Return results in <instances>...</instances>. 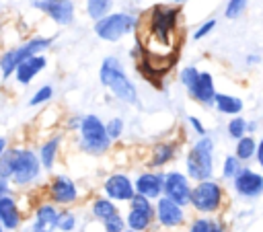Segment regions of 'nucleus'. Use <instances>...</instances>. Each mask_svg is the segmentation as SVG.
Instances as JSON below:
<instances>
[{"label": "nucleus", "mask_w": 263, "mask_h": 232, "mask_svg": "<svg viewBox=\"0 0 263 232\" xmlns=\"http://www.w3.org/2000/svg\"><path fill=\"white\" fill-rule=\"evenodd\" d=\"M0 222L8 232H16L23 224V211L18 207V201L14 199V193L0 195Z\"/></svg>", "instance_id": "f3484780"}, {"label": "nucleus", "mask_w": 263, "mask_h": 232, "mask_svg": "<svg viewBox=\"0 0 263 232\" xmlns=\"http://www.w3.org/2000/svg\"><path fill=\"white\" fill-rule=\"evenodd\" d=\"M60 211L55 203L51 201H41L35 211H33V220L27 232H53L58 228V220H60Z\"/></svg>", "instance_id": "2eb2a0df"}, {"label": "nucleus", "mask_w": 263, "mask_h": 232, "mask_svg": "<svg viewBox=\"0 0 263 232\" xmlns=\"http://www.w3.org/2000/svg\"><path fill=\"white\" fill-rule=\"evenodd\" d=\"M78 224V218L72 209H62L60 211V220H58V230L60 232H72Z\"/></svg>", "instance_id": "2f4dec72"}, {"label": "nucleus", "mask_w": 263, "mask_h": 232, "mask_svg": "<svg viewBox=\"0 0 263 232\" xmlns=\"http://www.w3.org/2000/svg\"><path fill=\"white\" fill-rule=\"evenodd\" d=\"M76 144L78 150L88 156H103L111 150L113 140L107 133L105 121L97 113L80 115V125L76 129Z\"/></svg>", "instance_id": "7ed1b4c3"}, {"label": "nucleus", "mask_w": 263, "mask_h": 232, "mask_svg": "<svg viewBox=\"0 0 263 232\" xmlns=\"http://www.w3.org/2000/svg\"><path fill=\"white\" fill-rule=\"evenodd\" d=\"M0 232H8V230H6L4 226H2V222H0Z\"/></svg>", "instance_id": "a18cd8bd"}, {"label": "nucleus", "mask_w": 263, "mask_h": 232, "mask_svg": "<svg viewBox=\"0 0 263 232\" xmlns=\"http://www.w3.org/2000/svg\"><path fill=\"white\" fill-rule=\"evenodd\" d=\"M113 2L115 0H86V14L88 18L95 23L103 16H107L109 12H113Z\"/></svg>", "instance_id": "a878e982"}, {"label": "nucleus", "mask_w": 263, "mask_h": 232, "mask_svg": "<svg viewBox=\"0 0 263 232\" xmlns=\"http://www.w3.org/2000/svg\"><path fill=\"white\" fill-rule=\"evenodd\" d=\"M47 64H49V60H47L45 53L33 55V57L25 60V62L16 68V72H14L12 78H14V82H16L18 86H29V84L47 68Z\"/></svg>", "instance_id": "a211bd4d"}, {"label": "nucleus", "mask_w": 263, "mask_h": 232, "mask_svg": "<svg viewBox=\"0 0 263 232\" xmlns=\"http://www.w3.org/2000/svg\"><path fill=\"white\" fill-rule=\"evenodd\" d=\"M125 232H138V230H129V228H127V230H125Z\"/></svg>", "instance_id": "49530a36"}, {"label": "nucleus", "mask_w": 263, "mask_h": 232, "mask_svg": "<svg viewBox=\"0 0 263 232\" xmlns=\"http://www.w3.org/2000/svg\"><path fill=\"white\" fill-rule=\"evenodd\" d=\"M216 82H214V76L208 72V70H201L199 74V80L195 84V88L189 92V96L203 105V107H214V101H216Z\"/></svg>", "instance_id": "6ab92c4d"}, {"label": "nucleus", "mask_w": 263, "mask_h": 232, "mask_svg": "<svg viewBox=\"0 0 263 232\" xmlns=\"http://www.w3.org/2000/svg\"><path fill=\"white\" fill-rule=\"evenodd\" d=\"M189 232H224V224H222L218 218L199 216V218L191 220Z\"/></svg>", "instance_id": "bb28decb"}, {"label": "nucleus", "mask_w": 263, "mask_h": 232, "mask_svg": "<svg viewBox=\"0 0 263 232\" xmlns=\"http://www.w3.org/2000/svg\"><path fill=\"white\" fill-rule=\"evenodd\" d=\"M179 152V144L177 142H158L152 146L150 150V158H148V168L150 170H158L162 166H166L168 162H173L177 158Z\"/></svg>", "instance_id": "aec40b11"}, {"label": "nucleus", "mask_w": 263, "mask_h": 232, "mask_svg": "<svg viewBox=\"0 0 263 232\" xmlns=\"http://www.w3.org/2000/svg\"><path fill=\"white\" fill-rule=\"evenodd\" d=\"M45 16L58 27H70L76 21V4L74 0H55L45 12Z\"/></svg>", "instance_id": "412c9836"}, {"label": "nucleus", "mask_w": 263, "mask_h": 232, "mask_svg": "<svg viewBox=\"0 0 263 232\" xmlns=\"http://www.w3.org/2000/svg\"><path fill=\"white\" fill-rule=\"evenodd\" d=\"M185 175L199 183L214 175V140L210 136L197 138L185 156Z\"/></svg>", "instance_id": "423d86ee"}, {"label": "nucleus", "mask_w": 263, "mask_h": 232, "mask_svg": "<svg viewBox=\"0 0 263 232\" xmlns=\"http://www.w3.org/2000/svg\"><path fill=\"white\" fill-rule=\"evenodd\" d=\"M12 154H14V164H12V187L14 189H27V187H33L35 183L41 181V175H43V164L39 160V154L37 150H31V148H12Z\"/></svg>", "instance_id": "0eeeda50"}, {"label": "nucleus", "mask_w": 263, "mask_h": 232, "mask_svg": "<svg viewBox=\"0 0 263 232\" xmlns=\"http://www.w3.org/2000/svg\"><path fill=\"white\" fill-rule=\"evenodd\" d=\"M103 195L115 203H129L136 197L134 179L127 172H111L103 181Z\"/></svg>", "instance_id": "9b49d317"}, {"label": "nucleus", "mask_w": 263, "mask_h": 232, "mask_svg": "<svg viewBox=\"0 0 263 232\" xmlns=\"http://www.w3.org/2000/svg\"><path fill=\"white\" fill-rule=\"evenodd\" d=\"M136 195H142L150 201H156L164 195V172L160 170H142L134 179Z\"/></svg>", "instance_id": "ddd939ff"}, {"label": "nucleus", "mask_w": 263, "mask_h": 232, "mask_svg": "<svg viewBox=\"0 0 263 232\" xmlns=\"http://www.w3.org/2000/svg\"><path fill=\"white\" fill-rule=\"evenodd\" d=\"M78 197H80L78 185L70 175L60 172L51 177L49 187H47V201L55 203L58 207H70L78 201Z\"/></svg>", "instance_id": "1a4fd4ad"}, {"label": "nucleus", "mask_w": 263, "mask_h": 232, "mask_svg": "<svg viewBox=\"0 0 263 232\" xmlns=\"http://www.w3.org/2000/svg\"><path fill=\"white\" fill-rule=\"evenodd\" d=\"M99 82L103 88H107L117 101L125 105H138L140 92L136 82L125 72V66L119 55H105L99 68Z\"/></svg>", "instance_id": "f03ea898"}, {"label": "nucleus", "mask_w": 263, "mask_h": 232, "mask_svg": "<svg viewBox=\"0 0 263 232\" xmlns=\"http://www.w3.org/2000/svg\"><path fill=\"white\" fill-rule=\"evenodd\" d=\"M156 222V207L150 199L136 195L129 203H127V214H125V224L129 230H138V232H146L152 224Z\"/></svg>", "instance_id": "9d476101"}, {"label": "nucleus", "mask_w": 263, "mask_h": 232, "mask_svg": "<svg viewBox=\"0 0 263 232\" xmlns=\"http://www.w3.org/2000/svg\"><path fill=\"white\" fill-rule=\"evenodd\" d=\"M240 170H242V162H240L234 154H228V156L224 158V162H222V177H224L226 181H234Z\"/></svg>", "instance_id": "7c9ffc66"}, {"label": "nucleus", "mask_w": 263, "mask_h": 232, "mask_svg": "<svg viewBox=\"0 0 263 232\" xmlns=\"http://www.w3.org/2000/svg\"><path fill=\"white\" fill-rule=\"evenodd\" d=\"M232 187L242 199H255L263 193V175L249 166H242V170L232 181Z\"/></svg>", "instance_id": "4468645a"}, {"label": "nucleus", "mask_w": 263, "mask_h": 232, "mask_svg": "<svg viewBox=\"0 0 263 232\" xmlns=\"http://www.w3.org/2000/svg\"><path fill=\"white\" fill-rule=\"evenodd\" d=\"M140 25H146V41H138L142 51L152 57H168L175 60L179 49V27H181V10L171 4H156L140 16Z\"/></svg>", "instance_id": "f257e3e1"}, {"label": "nucleus", "mask_w": 263, "mask_h": 232, "mask_svg": "<svg viewBox=\"0 0 263 232\" xmlns=\"http://www.w3.org/2000/svg\"><path fill=\"white\" fill-rule=\"evenodd\" d=\"M257 154V140L253 136H245L240 140H236V146H234V156L240 160V162H249L253 160Z\"/></svg>", "instance_id": "393cba45"}, {"label": "nucleus", "mask_w": 263, "mask_h": 232, "mask_svg": "<svg viewBox=\"0 0 263 232\" xmlns=\"http://www.w3.org/2000/svg\"><path fill=\"white\" fill-rule=\"evenodd\" d=\"M257 64H261V55H259V53L251 51V53L245 55V66H247V68H253V66H257Z\"/></svg>", "instance_id": "ea45409f"}, {"label": "nucleus", "mask_w": 263, "mask_h": 232, "mask_svg": "<svg viewBox=\"0 0 263 232\" xmlns=\"http://www.w3.org/2000/svg\"><path fill=\"white\" fill-rule=\"evenodd\" d=\"M154 207H156V222L162 228H179L181 224H185V207L175 203L173 199L162 195L160 199H156Z\"/></svg>", "instance_id": "dca6fc26"}, {"label": "nucleus", "mask_w": 263, "mask_h": 232, "mask_svg": "<svg viewBox=\"0 0 263 232\" xmlns=\"http://www.w3.org/2000/svg\"><path fill=\"white\" fill-rule=\"evenodd\" d=\"M191 179L181 172V170H168L164 172V197L173 199L179 205H189L191 203V191L193 185L189 183Z\"/></svg>", "instance_id": "f8f14e48"}, {"label": "nucleus", "mask_w": 263, "mask_h": 232, "mask_svg": "<svg viewBox=\"0 0 263 232\" xmlns=\"http://www.w3.org/2000/svg\"><path fill=\"white\" fill-rule=\"evenodd\" d=\"M214 107L218 113L222 115H230V117H236L242 113V99L240 96H234V94H228V92H218L216 94V101H214Z\"/></svg>", "instance_id": "b1692460"}, {"label": "nucleus", "mask_w": 263, "mask_h": 232, "mask_svg": "<svg viewBox=\"0 0 263 232\" xmlns=\"http://www.w3.org/2000/svg\"><path fill=\"white\" fill-rule=\"evenodd\" d=\"M62 142H64V136L62 133H53V136H49L47 140L41 142L37 154H39V160H41L45 172H51L53 170L55 160H58V154H60V148H62Z\"/></svg>", "instance_id": "4be33fe9"}, {"label": "nucleus", "mask_w": 263, "mask_h": 232, "mask_svg": "<svg viewBox=\"0 0 263 232\" xmlns=\"http://www.w3.org/2000/svg\"><path fill=\"white\" fill-rule=\"evenodd\" d=\"M53 41H55V35H33L27 41H23V43H18V45L2 51L0 53V76H2V80L12 78L14 72H16V68L25 60L49 51L51 45H53Z\"/></svg>", "instance_id": "20e7f679"}, {"label": "nucleus", "mask_w": 263, "mask_h": 232, "mask_svg": "<svg viewBox=\"0 0 263 232\" xmlns=\"http://www.w3.org/2000/svg\"><path fill=\"white\" fill-rule=\"evenodd\" d=\"M216 25H218V21L216 18H205L195 31H193V35H191V39L193 41H201V39H205L214 29H216Z\"/></svg>", "instance_id": "e433bc0d"}, {"label": "nucleus", "mask_w": 263, "mask_h": 232, "mask_svg": "<svg viewBox=\"0 0 263 232\" xmlns=\"http://www.w3.org/2000/svg\"><path fill=\"white\" fill-rule=\"evenodd\" d=\"M199 74H201V70L197 66H193V64H187V66H183L179 70V82L183 84V88L187 90V94L195 88V84L199 80Z\"/></svg>", "instance_id": "c85d7f7f"}, {"label": "nucleus", "mask_w": 263, "mask_h": 232, "mask_svg": "<svg viewBox=\"0 0 263 232\" xmlns=\"http://www.w3.org/2000/svg\"><path fill=\"white\" fill-rule=\"evenodd\" d=\"M136 2H142V0H136Z\"/></svg>", "instance_id": "09e8293b"}, {"label": "nucleus", "mask_w": 263, "mask_h": 232, "mask_svg": "<svg viewBox=\"0 0 263 232\" xmlns=\"http://www.w3.org/2000/svg\"><path fill=\"white\" fill-rule=\"evenodd\" d=\"M255 129H257V121H249V125H247L249 136H251V133H255Z\"/></svg>", "instance_id": "37998d69"}, {"label": "nucleus", "mask_w": 263, "mask_h": 232, "mask_svg": "<svg viewBox=\"0 0 263 232\" xmlns=\"http://www.w3.org/2000/svg\"><path fill=\"white\" fill-rule=\"evenodd\" d=\"M8 150V140L4 138V136H0V158H2V154Z\"/></svg>", "instance_id": "79ce46f5"}, {"label": "nucleus", "mask_w": 263, "mask_h": 232, "mask_svg": "<svg viewBox=\"0 0 263 232\" xmlns=\"http://www.w3.org/2000/svg\"><path fill=\"white\" fill-rule=\"evenodd\" d=\"M187 0H171V4H175V6H181V4H185Z\"/></svg>", "instance_id": "c03bdc74"}, {"label": "nucleus", "mask_w": 263, "mask_h": 232, "mask_svg": "<svg viewBox=\"0 0 263 232\" xmlns=\"http://www.w3.org/2000/svg\"><path fill=\"white\" fill-rule=\"evenodd\" d=\"M247 4H249V0H228L226 6H224V16L230 18V21L238 18L247 10Z\"/></svg>", "instance_id": "473e14b6"}, {"label": "nucleus", "mask_w": 263, "mask_h": 232, "mask_svg": "<svg viewBox=\"0 0 263 232\" xmlns=\"http://www.w3.org/2000/svg\"><path fill=\"white\" fill-rule=\"evenodd\" d=\"M53 2H55V0H29V6H31V8H35V10H39V12H43V14H45V12H47V10H49V6H51V4H53Z\"/></svg>", "instance_id": "58836bf2"}, {"label": "nucleus", "mask_w": 263, "mask_h": 232, "mask_svg": "<svg viewBox=\"0 0 263 232\" xmlns=\"http://www.w3.org/2000/svg\"><path fill=\"white\" fill-rule=\"evenodd\" d=\"M12 164H14V154H12V148H8L0 158V179H6V181L12 179Z\"/></svg>", "instance_id": "72a5a7b5"}, {"label": "nucleus", "mask_w": 263, "mask_h": 232, "mask_svg": "<svg viewBox=\"0 0 263 232\" xmlns=\"http://www.w3.org/2000/svg\"><path fill=\"white\" fill-rule=\"evenodd\" d=\"M140 25V16L127 10H113L107 16L99 18L92 23V33L107 43H117L123 37L132 35L138 31Z\"/></svg>", "instance_id": "39448f33"}, {"label": "nucleus", "mask_w": 263, "mask_h": 232, "mask_svg": "<svg viewBox=\"0 0 263 232\" xmlns=\"http://www.w3.org/2000/svg\"><path fill=\"white\" fill-rule=\"evenodd\" d=\"M117 214H121L119 207H117V203L111 201V199L105 197V195H97V197L90 201V216H92L97 222H101V224H103L105 220L117 216Z\"/></svg>", "instance_id": "5701e85b"}, {"label": "nucleus", "mask_w": 263, "mask_h": 232, "mask_svg": "<svg viewBox=\"0 0 263 232\" xmlns=\"http://www.w3.org/2000/svg\"><path fill=\"white\" fill-rule=\"evenodd\" d=\"M53 94H55V88L51 82H45L41 84L33 94L31 99L27 101V107H41V105H47L49 101H53Z\"/></svg>", "instance_id": "cd10ccee"}, {"label": "nucleus", "mask_w": 263, "mask_h": 232, "mask_svg": "<svg viewBox=\"0 0 263 232\" xmlns=\"http://www.w3.org/2000/svg\"><path fill=\"white\" fill-rule=\"evenodd\" d=\"M101 226H103V232H125V230H127L125 216H121V214H117V216L105 220Z\"/></svg>", "instance_id": "f704fd0d"}, {"label": "nucleus", "mask_w": 263, "mask_h": 232, "mask_svg": "<svg viewBox=\"0 0 263 232\" xmlns=\"http://www.w3.org/2000/svg\"><path fill=\"white\" fill-rule=\"evenodd\" d=\"M224 203V187L214 181V179H205L193 185L191 191V207L197 214H216L220 211Z\"/></svg>", "instance_id": "6e6552de"}, {"label": "nucleus", "mask_w": 263, "mask_h": 232, "mask_svg": "<svg viewBox=\"0 0 263 232\" xmlns=\"http://www.w3.org/2000/svg\"><path fill=\"white\" fill-rule=\"evenodd\" d=\"M105 125H107V133H109V138L115 142V140H119L121 136H123V127H125V123H123V119L121 117H111L109 121H105Z\"/></svg>", "instance_id": "c9c22d12"}, {"label": "nucleus", "mask_w": 263, "mask_h": 232, "mask_svg": "<svg viewBox=\"0 0 263 232\" xmlns=\"http://www.w3.org/2000/svg\"><path fill=\"white\" fill-rule=\"evenodd\" d=\"M0 23H2V14H0Z\"/></svg>", "instance_id": "de8ad7c7"}, {"label": "nucleus", "mask_w": 263, "mask_h": 232, "mask_svg": "<svg viewBox=\"0 0 263 232\" xmlns=\"http://www.w3.org/2000/svg\"><path fill=\"white\" fill-rule=\"evenodd\" d=\"M187 123L191 125V129L197 133V138H203V136H208V131H205V125L199 121V117H195V115H187Z\"/></svg>", "instance_id": "4c0bfd02"}, {"label": "nucleus", "mask_w": 263, "mask_h": 232, "mask_svg": "<svg viewBox=\"0 0 263 232\" xmlns=\"http://www.w3.org/2000/svg\"><path fill=\"white\" fill-rule=\"evenodd\" d=\"M247 125H249V121H247L245 117L236 115V117H230V121L226 123V131H228V136H230L232 140H240V138L249 136Z\"/></svg>", "instance_id": "c756f323"}, {"label": "nucleus", "mask_w": 263, "mask_h": 232, "mask_svg": "<svg viewBox=\"0 0 263 232\" xmlns=\"http://www.w3.org/2000/svg\"><path fill=\"white\" fill-rule=\"evenodd\" d=\"M255 160H257V164L263 168V138L257 140V154H255Z\"/></svg>", "instance_id": "a19ab883"}]
</instances>
